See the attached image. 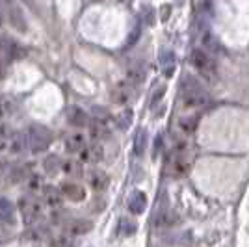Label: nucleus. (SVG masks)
<instances>
[{"label":"nucleus","instance_id":"1","mask_svg":"<svg viewBox=\"0 0 249 247\" xmlns=\"http://www.w3.org/2000/svg\"><path fill=\"white\" fill-rule=\"evenodd\" d=\"M192 162H194V155H192L190 147L186 143L175 145L166 155V160H164L166 173L171 176H177V178L178 176H184L190 171Z\"/></svg>","mask_w":249,"mask_h":247},{"label":"nucleus","instance_id":"2","mask_svg":"<svg viewBox=\"0 0 249 247\" xmlns=\"http://www.w3.org/2000/svg\"><path fill=\"white\" fill-rule=\"evenodd\" d=\"M180 103L186 110L201 108L208 103V95L196 78L184 76L182 84H180Z\"/></svg>","mask_w":249,"mask_h":247},{"label":"nucleus","instance_id":"3","mask_svg":"<svg viewBox=\"0 0 249 247\" xmlns=\"http://www.w3.org/2000/svg\"><path fill=\"white\" fill-rule=\"evenodd\" d=\"M24 138H26V149L30 153H43L52 143L51 130L41 124H30L24 132Z\"/></svg>","mask_w":249,"mask_h":247},{"label":"nucleus","instance_id":"4","mask_svg":"<svg viewBox=\"0 0 249 247\" xmlns=\"http://www.w3.org/2000/svg\"><path fill=\"white\" fill-rule=\"evenodd\" d=\"M190 63L197 69V72L203 78L212 80V78L216 76V63H214V60H212L205 51L194 49L192 54H190Z\"/></svg>","mask_w":249,"mask_h":247},{"label":"nucleus","instance_id":"5","mask_svg":"<svg viewBox=\"0 0 249 247\" xmlns=\"http://www.w3.org/2000/svg\"><path fill=\"white\" fill-rule=\"evenodd\" d=\"M19 210H21L26 225H36V223L41 221L43 216H45L43 205L37 199H34V197H21V201H19Z\"/></svg>","mask_w":249,"mask_h":247},{"label":"nucleus","instance_id":"6","mask_svg":"<svg viewBox=\"0 0 249 247\" xmlns=\"http://www.w3.org/2000/svg\"><path fill=\"white\" fill-rule=\"evenodd\" d=\"M63 197H67L69 201H74V203H80L86 199V190H84L80 184H74V182H63L60 186Z\"/></svg>","mask_w":249,"mask_h":247},{"label":"nucleus","instance_id":"7","mask_svg":"<svg viewBox=\"0 0 249 247\" xmlns=\"http://www.w3.org/2000/svg\"><path fill=\"white\" fill-rule=\"evenodd\" d=\"M147 206V195L143 192H132L130 197H128V210L132 214H143Z\"/></svg>","mask_w":249,"mask_h":247},{"label":"nucleus","instance_id":"8","mask_svg":"<svg viewBox=\"0 0 249 247\" xmlns=\"http://www.w3.org/2000/svg\"><path fill=\"white\" fill-rule=\"evenodd\" d=\"M88 180H89V186H91L93 190H97V192L106 190V188H108V182H110L108 175H106L104 171H101V169H91V171L88 173Z\"/></svg>","mask_w":249,"mask_h":247},{"label":"nucleus","instance_id":"9","mask_svg":"<svg viewBox=\"0 0 249 247\" xmlns=\"http://www.w3.org/2000/svg\"><path fill=\"white\" fill-rule=\"evenodd\" d=\"M62 190L56 188V186H43V199H45V205L49 206H60L62 205Z\"/></svg>","mask_w":249,"mask_h":247},{"label":"nucleus","instance_id":"10","mask_svg":"<svg viewBox=\"0 0 249 247\" xmlns=\"http://www.w3.org/2000/svg\"><path fill=\"white\" fill-rule=\"evenodd\" d=\"M67 119H69V123L73 124V126H88V124H89L88 113L84 112L82 108H78V106H71V108H69Z\"/></svg>","mask_w":249,"mask_h":247},{"label":"nucleus","instance_id":"11","mask_svg":"<svg viewBox=\"0 0 249 247\" xmlns=\"http://www.w3.org/2000/svg\"><path fill=\"white\" fill-rule=\"evenodd\" d=\"M112 99H114V103H117V104L128 103V101L132 99V86H130V84H126V82L117 84L114 93H112Z\"/></svg>","mask_w":249,"mask_h":247},{"label":"nucleus","instance_id":"12","mask_svg":"<svg viewBox=\"0 0 249 247\" xmlns=\"http://www.w3.org/2000/svg\"><path fill=\"white\" fill-rule=\"evenodd\" d=\"M104 156V151L101 145H86V149H82L80 151V158H82V162H101Z\"/></svg>","mask_w":249,"mask_h":247},{"label":"nucleus","instance_id":"13","mask_svg":"<svg viewBox=\"0 0 249 247\" xmlns=\"http://www.w3.org/2000/svg\"><path fill=\"white\" fill-rule=\"evenodd\" d=\"M8 151H10L11 155H21V153H24V151H28V149H26V138H24V134H21V132H13V134L10 136Z\"/></svg>","mask_w":249,"mask_h":247},{"label":"nucleus","instance_id":"14","mask_svg":"<svg viewBox=\"0 0 249 247\" xmlns=\"http://www.w3.org/2000/svg\"><path fill=\"white\" fill-rule=\"evenodd\" d=\"M0 219L4 223H13L15 219V206L6 197H0Z\"/></svg>","mask_w":249,"mask_h":247},{"label":"nucleus","instance_id":"15","mask_svg":"<svg viewBox=\"0 0 249 247\" xmlns=\"http://www.w3.org/2000/svg\"><path fill=\"white\" fill-rule=\"evenodd\" d=\"M10 24L19 32H26V19L22 15V11L19 8H10V15H8Z\"/></svg>","mask_w":249,"mask_h":247},{"label":"nucleus","instance_id":"16","mask_svg":"<svg viewBox=\"0 0 249 247\" xmlns=\"http://www.w3.org/2000/svg\"><path fill=\"white\" fill-rule=\"evenodd\" d=\"M65 147L69 153H80L82 149H86V138L82 134H71L65 140Z\"/></svg>","mask_w":249,"mask_h":247},{"label":"nucleus","instance_id":"17","mask_svg":"<svg viewBox=\"0 0 249 247\" xmlns=\"http://www.w3.org/2000/svg\"><path fill=\"white\" fill-rule=\"evenodd\" d=\"M160 65H162V72L166 76H173V72H175V54L171 51L164 52L160 56Z\"/></svg>","mask_w":249,"mask_h":247},{"label":"nucleus","instance_id":"18","mask_svg":"<svg viewBox=\"0 0 249 247\" xmlns=\"http://www.w3.org/2000/svg\"><path fill=\"white\" fill-rule=\"evenodd\" d=\"M88 126H89V136H91L93 140H104V138L108 136V128H106V123H104V121H97V119H95L93 123H89Z\"/></svg>","mask_w":249,"mask_h":247},{"label":"nucleus","instance_id":"19","mask_svg":"<svg viewBox=\"0 0 249 247\" xmlns=\"http://www.w3.org/2000/svg\"><path fill=\"white\" fill-rule=\"evenodd\" d=\"M145 147H147V132L143 128H140L138 132H136V138H134V155L136 156H142L145 153Z\"/></svg>","mask_w":249,"mask_h":247},{"label":"nucleus","instance_id":"20","mask_svg":"<svg viewBox=\"0 0 249 247\" xmlns=\"http://www.w3.org/2000/svg\"><path fill=\"white\" fill-rule=\"evenodd\" d=\"M178 128H180L184 134H192V132L197 128V117H194V115L180 117V119H178Z\"/></svg>","mask_w":249,"mask_h":247},{"label":"nucleus","instance_id":"21","mask_svg":"<svg viewBox=\"0 0 249 247\" xmlns=\"http://www.w3.org/2000/svg\"><path fill=\"white\" fill-rule=\"evenodd\" d=\"M88 230H91V223L86 219H74L69 225V232L71 234H86Z\"/></svg>","mask_w":249,"mask_h":247},{"label":"nucleus","instance_id":"22","mask_svg":"<svg viewBox=\"0 0 249 247\" xmlns=\"http://www.w3.org/2000/svg\"><path fill=\"white\" fill-rule=\"evenodd\" d=\"M13 110H15V104H13V101H11L10 97H6V95H0V119H2V117H8V115H11V113H13Z\"/></svg>","mask_w":249,"mask_h":247},{"label":"nucleus","instance_id":"23","mask_svg":"<svg viewBox=\"0 0 249 247\" xmlns=\"http://www.w3.org/2000/svg\"><path fill=\"white\" fill-rule=\"evenodd\" d=\"M51 247H76V242H74V238L60 234V236L51 238Z\"/></svg>","mask_w":249,"mask_h":247},{"label":"nucleus","instance_id":"24","mask_svg":"<svg viewBox=\"0 0 249 247\" xmlns=\"http://www.w3.org/2000/svg\"><path fill=\"white\" fill-rule=\"evenodd\" d=\"M63 171L67 173V175H71V176H82V165L78 164V162H74V160H67L65 164H63Z\"/></svg>","mask_w":249,"mask_h":247},{"label":"nucleus","instance_id":"25","mask_svg":"<svg viewBox=\"0 0 249 247\" xmlns=\"http://www.w3.org/2000/svg\"><path fill=\"white\" fill-rule=\"evenodd\" d=\"M136 223H132L130 219H126V217H123V219H119V234H123V236H132L136 232Z\"/></svg>","mask_w":249,"mask_h":247},{"label":"nucleus","instance_id":"26","mask_svg":"<svg viewBox=\"0 0 249 247\" xmlns=\"http://www.w3.org/2000/svg\"><path fill=\"white\" fill-rule=\"evenodd\" d=\"M45 169H47V173L49 175H56L58 173V169H60V158L58 156H54V155H51V156H47L45 158Z\"/></svg>","mask_w":249,"mask_h":247},{"label":"nucleus","instance_id":"27","mask_svg":"<svg viewBox=\"0 0 249 247\" xmlns=\"http://www.w3.org/2000/svg\"><path fill=\"white\" fill-rule=\"evenodd\" d=\"M117 123H119V126H121L123 130H126V128L130 126V123H132V112H130V110L121 112L119 113V117H117Z\"/></svg>","mask_w":249,"mask_h":247},{"label":"nucleus","instance_id":"28","mask_svg":"<svg viewBox=\"0 0 249 247\" xmlns=\"http://www.w3.org/2000/svg\"><path fill=\"white\" fill-rule=\"evenodd\" d=\"M164 93H166V86H158V88H156V91L153 93V97H151V106H156L158 101L164 97Z\"/></svg>","mask_w":249,"mask_h":247},{"label":"nucleus","instance_id":"29","mask_svg":"<svg viewBox=\"0 0 249 247\" xmlns=\"http://www.w3.org/2000/svg\"><path fill=\"white\" fill-rule=\"evenodd\" d=\"M39 184H41V176L32 175V173H30V176H28V186H30L32 190H37V188H39Z\"/></svg>","mask_w":249,"mask_h":247},{"label":"nucleus","instance_id":"30","mask_svg":"<svg viewBox=\"0 0 249 247\" xmlns=\"http://www.w3.org/2000/svg\"><path fill=\"white\" fill-rule=\"evenodd\" d=\"M93 115L97 121H104L106 123V117H108V112L103 110V108H93Z\"/></svg>","mask_w":249,"mask_h":247},{"label":"nucleus","instance_id":"31","mask_svg":"<svg viewBox=\"0 0 249 247\" xmlns=\"http://www.w3.org/2000/svg\"><path fill=\"white\" fill-rule=\"evenodd\" d=\"M162 151V134H158L155 138V147H153V156H158Z\"/></svg>","mask_w":249,"mask_h":247},{"label":"nucleus","instance_id":"32","mask_svg":"<svg viewBox=\"0 0 249 247\" xmlns=\"http://www.w3.org/2000/svg\"><path fill=\"white\" fill-rule=\"evenodd\" d=\"M169 10H171V8H169V6H166V8H162V11H160V13H162V19H164V21H166L167 17H169V15H167V13H169Z\"/></svg>","mask_w":249,"mask_h":247},{"label":"nucleus","instance_id":"33","mask_svg":"<svg viewBox=\"0 0 249 247\" xmlns=\"http://www.w3.org/2000/svg\"><path fill=\"white\" fill-rule=\"evenodd\" d=\"M2 2H8V0H0V4H2Z\"/></svg>","mask_w":249,"mask_h":247},{"label":"nucleus","instance_id":"34","mask_svg":"<svg viewBox=\"0 0 249 247\" xmlns=\"http://www.w3.org/2000/svg\"><path fill=\"white\" fill-rule=\"evenodd\" d=\"M0 26H2V17H0Z\"/></svg>","mask_w":249,"mask_h":247}]
</instances>
